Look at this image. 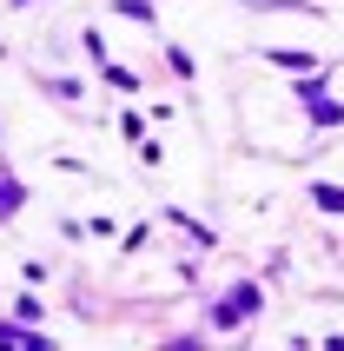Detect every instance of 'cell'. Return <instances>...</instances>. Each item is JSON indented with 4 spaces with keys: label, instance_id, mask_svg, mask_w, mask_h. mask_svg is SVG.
Segmentation results:
<instances>
[{
    "label": "cell",
    "instance_id": "5b68a950",
    "mask_svg": "<svg viewBox=\"0 0 344 351\" xmlns=\"http://www.w3.org/2000/svg\"><path fill=\"white\" fill-rule=\"evenodd\" d=\"M0 345H34V351H40V338H27V332H14V325H0Z\"/></svg>",
    "mask_w": 344,
    "mask_h": 351
},
{
    "label": "cell",
    "instance_id": "277c9868",
    "mask_svg": "<svg viewBox=\"0 0 344 351\" xmlns=\"http://www.w3.org/2000/svg\"><path fill=\"white\" fill-rule=\"evenodd\" d=\"M7 213H20V186L0 173V219H7Z\"/></svg>",
    "mask_w": 344,
    "mask_h": 351
},
{
    "label": "cell",
    "instance_id": "3957f363",
    "mask_svg": "<svg viewBox=\"0 0 344 351\" xmlns=\"http://www.w3.org/2000/svg\"><path fill=\"white\" fill-rule=\"evenodd\" d=\"M311 199H318L325 213H344V186H311Z\"/></svg>",
    "mask_w": 344,
    "mask_h": 351
},
{
    "label": "cell",
    "instance_id": "6da1fadb",
    "mask_svg": "<svg viewBox=\"0 0 344 351\" xmlns=\"http://www.w3.org/2000/svg\"><path fill=\"white\" fill-rule=\"evenodd\" d=\"M251 312H258V285H238V292H232L212 318H219V325H238V318H251Z\"/></svg>",
    "mask_w": 344,
    "mask_h": 351
},
{
    "label": "cell",
    "instance_id": "7a4b0ae2",
    "mask_svg": "<svg viewBox=\"0 0 344 351\" xmlns=\"http://www.w3.org/2000/svg\"><path fill=\"white\" fill-rule=\"evenodd\" d=\"M298 93H305V106H311V119H318V126H338V119H344V106H338V99H325V93H318V80H311V86H298Z\"/></svg>",
    "mask_w": 344,
    "mask_h": 351
}]
</instances>
